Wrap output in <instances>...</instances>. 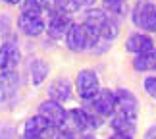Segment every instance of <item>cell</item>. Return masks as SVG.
Returning a JSON list of instances; mask_svg holds the SVG:
<instances>
[{
	"mask_svg": "<svg viewBox=\"0 0 156 139\" xmlns=\"http://www.w3.org/2000/svg\"><path fill=\"white\" fill-rule=\"evenodd\" d=\"M102 126H104V118L94 114L87 104L68 108V124H66V128L73 130L77 135L85 134V131H98Z\"/></svg>",
	"mask_w": 156,
	"mask_h": 139,
	"instance_id": "6da1fadb",
	"label": "cell"
},
{
	"mask_svg": "<svg viewBox=\"0 0 156 139\" xmlns=\"http://www.w3.org/2000/svg\"><path fill=\"white\" fill-rule=\"evenodd\" d=\"M73 89H75L77 99H79L83 104H89V102L98 95L100 89H102V85H100V75L93 68H83V70L77 71V75H75Z\"/></svg>",
	"mask_w": 156,
	"mask_h": 139,
	"instance_id": "7a4b0ae2",
	"label": "cell"
},
{
	"mask_svg": "<svg viewBox=\"0 0 156 139\" xmlns=\"http://www.w3.org/2000/svg\"><path fill=\"white\" fill-rule=\"evenodd\" d=\"M21 75L17 70L0 71V108H14L20 101Z\"/></svg>",
	"mask_w": 156,
	"mask_h": 139,
	"instance_id": "3957f363",
	"label": "cell"
},
{
	"mask_svg": "<svg viewBox=\"0 0 156 139\" xmlns=\"http://www.w3.org/2000/svg\"><path fill=\"white\" fill-rule=\"evenodd\" d=\"M131 23L137 31L156 33V4L152 0H139L131 8Z\"/></svg>",
	"mask_w": 156,
	"mask_h": 139,
	"instance_id": "277c9868",
	"label": "cell"
},
{
	"mask_svg": "<svg viewBox=\"0 0 156 139\" xmlns=\"http://www.w3.org/2000/svg\"><path fill=\"white\" fill-rule=\"evenodd\" d=\"M56 128L52 126L50 120H46L43 114L35 112L33 116H29L21 126L20 135L29 137V139H54L56 135Z\"/></svg>",
	"mask_w": 156,
	"mask_h": 139,
	"instance_id": "5b68a950",
	"label": "cell"
},
{
	"mask_svg": "<svg viewBox=\"0 0 156 139\" xmlns=\"http://www.w3.org/2000/svg\"><path fill=\"white\" fill-rule=\"evenodd\" d=\"M16 29L27 39L43 37L46 33L44 14H25V12H20V16L16 20Z\"/></svg>",
	"mask_w": 156,
	"mask_h": 139,
	"instance_id": "8992f818",
	"label": "cell"
},
{
	"mask_svg": "<svg viewBox=\"0 0 156 139\" xmlns=\"http://www.w3.org/2000/svg\"><path fill=\"white\" fill-rule=\"evenodd\" d=\"M37 112L43 114L46 120H50L56 130H64L66 124H68V108H66V104L54 99H48V97L39 102Z\"/></svg>",
	"mask_w": 156,
	"mask_h": 139,
	"instance_id": "52a82bcc",
	"label": "cell"
},
{
	"mask_svg": "<svg viewBox=\"0 0 156 139\" xmlns=\"http://www.w3.org/2000/svg\"><path fill=\"white\" fill-rule=\"evenodd\" d=\"M94 114H98L100 118L108 120L116 112L118 108V101H116V89H108V87H102L98 91V95L87 104Z\"/></svg>",
	"mask_w": 156,
	"mask_h": 139,
	"instance_id": "ba28073f",
	"label": "cell"
},
{
	"mask_svg": "<svg viewBox=\"0 0 156 139\" xmlns=\"http://www.w3.org/2000/svg\"><path fill=\"white\" fill-rule=\"evenodd\" d=\"M71 23H73V20H71L69 14L52 10V12H48L46 33L44 35H48V39H52V41H64V37H66V33H68Z\"/></svg>",
	"mask_w": 156,
	"mask_h": 139,
	"instance_id": "9c48e42d",
	"label": "cell"
},
{
	"mask_svg": "<svg viewBox=\"0 0 156 139\" xmlns=\"http://www.w3.org/2000/svg\"><path fill=\"white\" fill-rule=\"evenodd\" d=\"M21 64V50L17 39H4L0 45V71L17 70Z\"/></svg>",
	"mask_w": 156,
	"mask_h": 139,
	"instance_id": "30bf717a",
	"label": "cell"
},
{
	"mask_svg": "<svg viewBox=\"0 0 156 139\" xmlns=\"http://www.w3.org/2000/svg\"><path fill=\"white\" fill-rule=\"evenodd\" d=\"M64 43L68 46V50H71V52H85L87 50L89 37H87V29L83 25V21L71 23L68 33H66V37H64Z\"/></svg>",
	"mask_w": 156,
	"mask_h": 139,
	"instance_id": "8fae6325",
	"label": "cell"
},
{
	"mask_svg": "<svg viewBox=\"0 0 156 139\" xmlns=\"http://www.w3.org/2000/svg\"><path fill=\"white\" fill-rule=\"evenodd\" d=\"M46 97L54 99L58 102H69L75 97V89H73V81H69L68 77H56L48 83L46 87Z\"/></svg>",
	"mask_w": 156,
	"mask_h": 139,
	"instance_id": "7c38bea8",
	"label": "cell"
},
{
	"mask_svg": "<svg viewBox=\"0 0 156 139\" xmlns=\"http://www.w3.org/2000/svg\"><path fill=\"white\" fill-rule=\"evenodd\" d=\"M116 101H118V108L116 110L127 114L131 118H137L139 120V108H141V102H139V97H137L131 89L127 87H118L116 89Z\"/></svg>",
	"mask_w": 156,
	"mask_h": 139,
	"instance_id": "4fadbf2b",
	"label": "cell"
},
{
	"mask_svg": "<svg viewBox=\"0 0 156 139\" xmlns=\"http://www.w3.org/2000/svg\"><path fill=\"white\" fill-rule=\"evenodd\" d=\"M125 50L131 52L135 56V54H143V52H151L156 48V43L152 39L151 33H145V31H133L129 35L127 39H125Z\"/></svg>",
	"mask_w": 156,
	"mask_h": 139,
	"instance_id": "5bb4252c",
	"label": "cell"
},
{
	"mask_svg": "<svg viewBox=\"0 0 156 139\" xmlns=\"http://www.w3.org/2000/svg\"><path fill=\"white\" fill-rule=\"evenodd\" d=\"M27 74H29V83L33 87H41L46 83L50 75V66L43 58H33L27 66Z\"/></svg>",
	"mask_w": 156,
	"mask_h": 139,
	"instance_id": "9a60e30c",
	"label": "cell"
},
{
	"mask_svg": "<svg viewBox=\"0 0 156 139\" xmlns=\"http://www.w3.org/2000/svg\"><path fill=\"white\" fill-rule=\"evenodd\" d=\"M137 122H139L137 118H131V116H127V114L116 110L110 118H108V128H110L112 131H123V134H133L135 135Z\"/></svg>",
	"mask_w": 156,
	"mask_h": 139,
	"instance_id": "2e32d148",
	"label": "cell"
},
{
	"mask_svg": "<svg viewBox=\"0 0 156 139\" xmlns=\"http://www.w3.org/2000/svg\"><path fill=\"white\" fill-rule=\"evenodd\" d=\"M131 64H133V70L137 74H154L156 71V48L151 52L135 54Z\"/></svg>",
	"mask_w": 156,
	"mask_h": 139,
	"instance_id": "e0dca14e",
	"label": "cell"
},
{
	"mask_svg": "<svg viewBox=\"0 0 156 139\" xmlns=\"http://www.w3.org/2000/svg\"><path fill=\"white\" fill-rule=\"evenodd\" d=\"M102 10L116 20H123L129 12V6L127 0H102Z\"/></svg>",
	"mask_w": 156,
	"mask_h": 139,
	"instance_id": "ac0fdd59",
	"label": "cell"
},
{
	"mask_svg": "<svg viewBox=\"0 0 156 139\" xmlns=\"http://www.w3.org/2000/svg\"><path fill=\"white\" fill-rule=\"evenodd\" d=\"M14 27H16V23H14V20H12L10 14H0V37L14 39L16 37V35H14Z\"/></svg>",
	"mask_w": 156,
	"mask_h": 139,
	"instance_id": "d6986e66",
	"label": "cell"
},
{
	"mask_svg": "<svg viewBox=\"0 0 156 139\" xmlns=\"http://www.w3.org/2000/svg\"><path fill=\"white\" fill-rule=\"evenodd\" d=\"M81 8H83V6H81L79 0H58V2H56V8H54V10L73 16V14H77Z\"/></svg>",
	"mask_w": 156,
	"mask_h": 139,
	"instance_id": "ffe728a7",
	"label": "cell"
},
{
	"mask_svg": "<svg viewBox=\"0 0 156 139\" xmlns=\"http://www.w3.org/2000/svg\"><path fill=\"white\" fill-rule=\"evenodd\" d=\"M20 12H25V14H44V8L41 4V0H21Z\"/></svg>",
	"mask_w": 156,
	"mask_h": 139,
	"instance_id": "44dd1931",
	"label": "cell"
},
{
	"mask_svg": "<svg viewBox=\"0 0 156 139\" xmlns=\"http://www.w3.org/2000/svg\"><path fill=\"white\" fill-rule=\"evenodd\" d=\"M143 91H145V95H148V99L156 101V71L147 74V77L143 79Z\"/></svg>",
	"mask_w": 156,
	"mask_h": 139,
	"instance_id": "7402d4cb",
	"label": "cell"
},
{
	"mask_svg": "<svg viewBox=\"0 0 156 139\" xmlns=\"http://www.w3.org/2000/svg\"><path fill=\"white\" fill-rule=\"evenodd\" d=\"M0 139H20V134H17L16 126L0 122Z\"/></svg>",
	"mask_w": 156,
	"mask_h": 139,
	"instance_id": "603a6c76",
	"label": "cell"
},
{
	"mask_svg": "<svg viewBox=\"0 0 156 139\" xmlns=\"http://www.w3.org/2000/svg\"><path fill=\"white\" fill-rule=\"evenodd\" d=\"M106 139H135L133 134H123V131H112Z\"/></svg>",
	"mask_w": 156,
	"mask_h": 139,
	"instance_id": "cb8c5ba5",
	"label": "cell"
},
{
	"mask_svg": "<svg viewBox=\"0 0 156 139\" xmlns=\"http://www.w3.org/2000/svg\"><path fill=\"white\" fill-rule=\"evenodd\" d=\"M143 139H156V122H152L143 134Z\"/></svg>",
	"mask_w": 156,
	"mask_h": 139,
	"instance_id": "d4e9b609",
	"label": "cell"
},
{
	"mask_svg": "<svg viewBox=\"0 0 156 139\" xmlns=\"http://www.w3.org/2000/svg\"><path fill=\"white\" fill-rule=\"evenodd\" d=\"M56 2H58V0H41V4H43L44 12H52L54 8H56Z\"/></svg>",
	"mask_w": 156,
	"mask_h": 139,
	"instance_id": "484cf974",
	"label": "cell"
},
{
	"mask_svg": "<svg viewBox=\"0 0 156 139\" xmlns=\"http://www.w3.org/2000/svg\"><path fill=\"white\" fill-rule=\"evenodd\" d=\"M77 139H98V135H97V131H85V134L77 135Z\"/></svg>",
	"mask_w": 156,
	"mask_h": 139,
	"instance_id": "4316f807",
	"label": "cell"
},
{
	"mask_svg": "<svg viewBox=\"0 0 156 139\" xmlns=\"http://www.w3.org/2000/svg\"><path fill=\"white\" fill-rule=\"evenodd\" d=\"M79 2H81V6H83V8L87 10V8H94L98 0H79Z\"/></svg>",
	"mask_w": 156,
	"mask_h": 139,
	"instance_id": "83f0119b",
	"label": "cell"
},
{
	"mask_svg": "<svg viewBox=\"0 0 156 139\" xmlns=\"http://www.w3.org/2000/svg\"><path fill=\"white\" fill-rule=\"evenodd\" d=\"M4 4H8V6H20L21 0H2Z\"/></svg>",
	"mask_w": 156,
	"mask_h": 139,
	"instance_id": "f1b7e54d",
	"label": "cell"
},
{
	"mask_svg": "<svg viewBox=\"0 0 156 139\" xmlns=\"http://www.w3.org/2000/svg\"><path fill=\"white\" fill-rule=\"evenodd\" d=\"M20 139H29V137H23V135H20Z\"/></svg>",
	"mask_w": 156,
	"mask_h": 139,
	"instance_id": "f546056e",
	"label": "cell"
}]
</instances>
